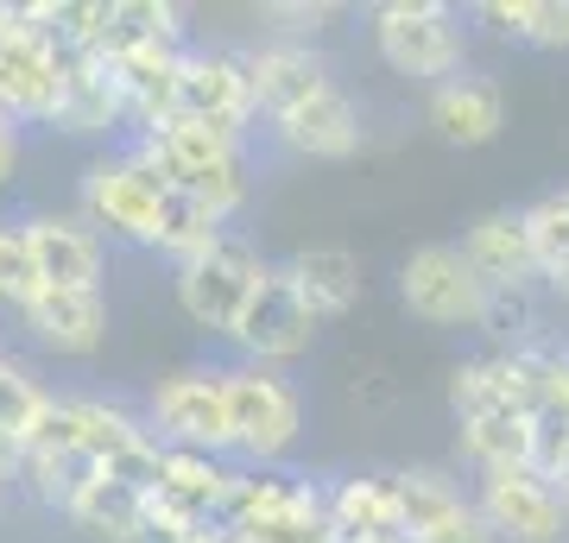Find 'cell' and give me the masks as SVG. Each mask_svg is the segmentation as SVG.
<instances>
[{
  "mask_svg": "<svg viewBox=\"0 0 569 543\" xmlns=\"http://www.w3.org/2000/svg\"><path fill=\"white\" fill-rule=\"evenodd\" d=\"M526 215H531V234H538L545 265L563 260V253H569V183H563V190H545L538 202H526Z\"/></svg>",
  "mask_w": 569,
  "mask_h": 543,
  "instance_id": "1f68e13d",
  "label": "cell"
},
{
  "mask_svg": "<svg viewBox=\"0 0 569 543\" xmlns=\"http://www.w3.org/2000/svg\"><path fill=\"white\" fill-rule=\"evenodd\" d=\"M127 152H133L164 190L203 202L222 228H234V215H241L247 197H253V159H247V145L216 140L209 127H190V121L152 127V133H133Z\"/></svg>",
  "mask_w": 569,
  "mask_h": 543,
  "instance_id": "7a4b0ae2",
  "label": "cell"
},
{
  "mask_svg": "<svg viewBox=\"0 0 569 543\" xmlns=\"http://www.w3.org/2000/svg\"><path fill=\"white\" fill-rule=\"evenodd\" d=\"M152 493H146L140 481H121V474H96V481L77 493V505L63 512V519L77 524V531H89L96 543H152Z\"/></svg>",
  "mask_w": 569,
  "mask_h": 543,
  "instance_id": "cb8c5ba5",
  "label": "cell"
},
{
  "mask_svg": "<svg viewBox=\"0 0 569 543\" xmlns=\"http://www.w3.org/2000/svg\"><path fill=\"white\" fill-rule=\"evenodd\" d=\"M367 39L392 77L425 89L468 70V26L449 0H380L367 7Z\"/></svg>",
  "mask_w": 569,
  "mask_h": 543,
  "instance_id": "5b68a950",
  "label": "cell"
},
{
  "mask_svg": "<svg viewBox=\"0 0 569 543\" xmlns=\"http://www.w3.org/2000/svg\"><path fill=\"white\" fill-rule=\"evenodd\" d=\"M7 493H13V486H7V481H0V505H7Z\"/></svg>",
  "mask_w": 569,
  "mask_h": 543,
  "instance_id": "d590c367",
  "label": "cell"
},
{
  "mask_svg": "<svg viewBox=\"0 0 569 543\" xmlns=\"http://www.w3.org/2000/svg\"><path fill=\"white\" fill-rule=\"evenodd\" d=\"M51 133H77V140H96V133H127L133 140V121H127V101L114 89V70L102 58H82L70 51L63 63V101H58V121Z\"/></svg>",
  "mask_w": 569,
  "mask_h": 543,
  "instance_id": "7402d4cb",
  "label": "cell"
},
{
  "mask_svg": "<svg viewBox=\"0 0 569 543\" xmlns=\"http://www.w3.org/2000/svg\"><path fill=\"white\" fill-rule=\"evenodd\" d=\"M462 253L488 279V291L531 298L545 284V253H538V234H531L526 209H488V215H475L462 228Z\"/></svg>",
  "mask_w": 569,
  "mask_h": 543,
  "instance_id": "2e32d148",
  "label": "cell"
},
{
  "mask_svg": "<svg viewBox=\"0 0 569 543\" xmlns=\"http://www.w3.org/2000/svg\"><path fill=\"white\" fill-rule=\"evenodd\" d=\"M538 467L569 493V423H545V449H538Z\"/></svg>",
  "mask_w": 569,
  "mask_h": 543,
  "instance_id": "d6a6232c",
  "label": "cell"
},
{
  "mask_svg": "<svg viewBox=\"0 0 569 543\" xmlns=\"http://www.w3.org/2000/svg\"><path fill=\"white\" fill-rule=\"evenodd\" d=\"M20 133H26L20 121H7V114H0V190L13 183V171H20Z\"/></svg>",
  "mask_w": 569,
  "mask_h": 543,
  "instance_id": "836d02e7",
  "label": "cell"
},
{
  "mask_svg": "<svg viewBox=\"0 0 569 543\" xmlns=\"http://www.w3.org/2000/svg\"><path fill=\"white\" fill-rule=\"evenodd\" d=\"M317 335H323L317 310H310V303L291 291V279L272 265V279L260 284V298L247 303V316H241V329L228 335V348H234V361H253V366H279V373H291V366H298L310 348H317Z\"/></svg>",
  "mask_w": 569,
  "mask_h": 543,
  "instance_id": "4fadbf2b",
  "label": "cell"
},
{
  "mask_svg": "<svg viewBox=\"0 0 569 543\" xmlns=\"http://www.w3.org/2000/svg\"><path fill=\"white\" fill-rule=\"evenodd\" d=\"M323 26H329V7H317V0H272V7H266V39L317 44Z\"/></svg>",
  "mask_w": 569,
  "mask_h": 543,
  "instance_id": "4dcf8cb0",
  "label": "cell"
},
{
  "mask_svg": "<svg viewBox=\"0 0 569 543\" xmlns=\"http://www.w3.org/2000/svg\"><path fill=\"white\" fill-rule=\"evenodd\" d=\"M0 361H7V342H0Z\"/></svg>",
  "mask_w": 569,
  "mask_h": 543,
  "instance_id": "74e56055",
  "label": "cell"
},
{
  "mask_svg": "<svg viewBox=\"0 0 569 543\" xmlns=\"http://www.w3.org/2000/svg\"><path fill=\"white\" fill-rule=\"evenodd\" d=\"M425 127L456 152H475V145H493L500 127H507V95L500 82L481 77V70H462V77L437 82L425 95Z\"/></svg>",
  "mask_w": 569,
  "mask_h": 543,
  "instance_id": "d6986e66",
  "label": "cell"
},
{
  "mask_svg": "<svg viewBox=\"0 0 569 543\" xmlns=\"http://www.w3.org/2000/svg\"><path fill=\"white\" fill-rule=\"evenodd\" d=\"M279 272L291 279V291L317 310V322H336L355 310L361 298V260L348 247H298L291 260H279Z\"/></svg>",
  "mask_w": 569,
  "mask_h": 543,
  "instance_id": "d4e9b609",
  "label": "cell"
},
{
  "mask_svg": "<svg viewBox=\"0 0 569 543\" xmlns=\"http://www.w3.org/2000/svg\"><path fill=\"white\" fill-rule=\"evenodd\" d=\"M63 51L51 26V0L0 7V114L20 127H51L63 101Z\"/></svg>",
  "mask_w": 569,
  "mask_h": 543,
  "instance_id": "8992f818",
  "label": "cell"
},
{
  "mask_svg": "<svg viewBox=\"0 0 569 543\" xmlns=\"http://www.w3.org/2000/svg\"><path fill=\"white\" fill-rule=\"evenodd\" d=\"M323 512H329L336 543L406 537V512H399V481L392 474H342V481H323Z\"/></svg>",
  "mask_w": 569,
  "mask_h": 543,
  "instance_id": "44dd1931",
  "label": "cell"
},
{
  "mask_svg": "<svg viewBox=\"0 0 569 543\" xmlns=\"http://www.w3.org/2000/svg\"><path fill=\"white\" fill-rule=\"evenodd\" d=\"M449 418L456 449L475 474L488 467H531L545 449V411L526 348H488L449 373Z\"/></svg>",
  "mask_w": 569,
  "mask_h": 543,
  "instance_id": "6da1fadb",
  "label": "cell"
},
{
  "mask_svg": "<svg viewBox=\"0 0 569 543\" xmlns=\"http://www.w3.org/2000/svg\"><path fill=\"white\" fill-rule=\"evenodd\" d=\"M20 455H26L20 443H7V436H0V481H7V486H13V474H20Z\"/></svg>",
  "mask_w": 569,
  "mask_h": 543,
  "instance_id": "e575fe53",
  "label": "cell"
},
{
  "mask_svg": "<svg viewBox=\"0 0 569 543\" xmlns=\"http://www.w3.org/2000/svg\"><path fill=\"white\" fill-rule=\"evenodd\" d=\"M247 77H253V101H260V127L291 114L298 101H310L317 89L336 82L329 58L317 44H284V39H260L247 44Z\"/></svg>",
  "mask_w": 569,
  "mask_h": 543,
  "instance_id": "ffe728a7",
  "label": "cell"
},
{
  "mask_svg": "<svg viewBox=\"0 0 569 543\" xmlns=\"http://www.w3.org/2000/svg\"><path fill=\"white\" fill-rule=\"evenodd\" d=\"M44 279H39V253L26 234V215H0V310L20 322L39 303Z\"/></svg>",
  "mask_w": 569,
  "mask_h": 543,
  "instance_id": "f1b7e54d",
  "label": "cell"
},
{
  "mask_svg": "<svg viewBox=\"0 0 569 543\" xmlns=\"http://www.w3.org/2000/svg\"><path fill=\"white\" fill-rule=\"evenodd\" d=\"M39 443L70 449V455L108 467V474H121V481H140L146 493H152V474H159V455H164V443L152 436L146 411L108 399V392H58V399H51V418H44V430H39Z\"/></svg>",
  "mask_w": 569,
  "mask_h": 543,
  "instance_id": "3957f363",
  "label": "cell"
},
{
  "mask_svg": "<svg viewBox=\"0 0 569 543\" xmlns=\"http://www.w3.org/2000/svg\"><path fill=\"white\" fill-rule=\"evenodd\" d=\"M468 20L526 51H569V0H481Z\"/></svg>",
  "mask_w": 569,
  "mask_h": 543,
  "instance_id": "484cf974",
  "label": "cell"
},
{
  "mask_svg": "<svg viewBox=\"0 0 569 543\" xmlns=\"http://www.w3.org/2000/svg\"><path fill=\"white\" fill-rule=\"evenodd\" d=\"M20 329L51 361H89L108 342V291H39Z\"/></svg>",
  "mask_w": 569,
  "mask_h": 543,
  "instance_id": "ac0fdd59",
  "label": "cell"
},
{
  "mask_svg": "<svg viewBox=\"0 0 569 543\" xmlns=\"http://www.w3.org/2000/svg\"><path fill=\"white\" fill-rule=\"evenodd\" d=\"M140 411L164 449H190V455H222V462H234V418H228L222 361H197V366L164 373L146 392Z\"/></svg>",
  "mask_w": 569,
  "mask_h": 543,
  "instance_id": "9c48e42d",
  "label": "cell"
},
{
  "mask_svg": "<svg viewBox=\"0 0 569 543\" xmlns=\"http://www.w3.org/2000/svg\"><path fill=\"white\" fill-rule=\"evenodd\" d=\"M51 399H58V392H51L20 354L0 361V436H7V443H20V449L39 443L44 418H51Z\"/></svg>",
  "mask_w": 569,
  "mask_h": 543,
  "instance_id": "83f0119b",
  "label": "cell"
},
{
  "mask_svg": "<svg viewBox=\"0 0 569 543\" xmlns=\"http://www.w3.org/2000/svg\"><path fill=\"white\" fill-rule=\"evenodd\" d=\"M531 380H538V411L545 423H569V342H526Z\"/></svg>",
  "mask_w": 569,
  "mask_h": 543,
  "instance_id": "f546056e",
  "label": "cell"
},
{
  "mask_svg": "<svg viewBox=\"0 0 569 543\" xmlns=\"http://www.w3.org/2000/svg\"><path fill=\"white\" fill-rule=\"evenodd\" d=\"M266 140L279 145V152H291V159L342 164V159H355V152H361L367 114H361V101L348 95V82L336 77L329 89H317L310 101H298L291 114L266 121Z\"/></svg>",
  "mask_w": 569,
  "mask_h": 543,
  "instance_id": "9a60e30c",
  "label": "cell"
},
{
  "mask_svg": "<svg viewBox=\"0 0 569 543\" xmlns=\"http://www.w3.org/2000/svg\"><path fill=\"white\" fill-rule=\"evenodd\" d=\"M164 202H171V190H164L127 145L89 159L82 178H77V215L96 228L108 247H146V253H159Z\"/></svg>",
  "mask_w": 569,
  "mask_h": 543,
  "instance_id": "52a82bcc",
  "label": "cell"
},
{
  "mask_svg": "<svg viewBox=\"0 0 569 543\" xmlns=\"http://www.w3.org/2000/svg\"><path fill=\"white\" fill-rule=\"evenodd\" d=\"M26 234H32V253H39L44 291H102L108 241L82 222L77 209H32Z\"/></svg>",
  "mask_w": 569,
  "mask_h": 543,
  "instance_id": "e0dca14e",
  "label": "cell"
},
{
  "mask_svg": "<svg viewBox=\"0 0 569 543\" xmlns=\"http://www.w3.org/2000/svg\"><path fill=\"white\" fill-rule=\"evenodd\" d=\"M272 265L279 260H266L260 241H253L247 228H222L203 253H190V260L171 265V298H178V310L197 322L203 335L228 342V335L241 329L247 303L260 298V284L272 279Z\"/></svg>",
  "mask_w": 569,
  "mask_h": 543,
  "instance_id": "277c9868",
  "label": "cell"
},
{
  "mask_svg": "<svg viewBox=\"0 0 569 543\" xmlns=\"http://www.w3.org/2000/svg\"><path fill=\"white\" fill-rule=\"evenodd\" d=\"M475 505L500 543H563L569 537V493L545 467H488L475 474Z\"/></svg>",
  "mask_w": 569,
  "mask_h": 543,
  "instance_id": "7c38bea8",
  "label": "cell"
},
{
  "mask_svg": "<svg viewBox=\"0 0 569 543\" xmlns=\"http://www.w3.org/2000/svg\"><path fill=\"white\" fill-rule=\"evenodd\" d=\"M399 481V512H406V543H500L481 519L475 493H462L443 467H392Z\"/></svg>",
  "mask_w": 569,
  "mask_h": 543,
  "instance_id": "5bb4252c",
  "label": "cell"
},
{
  "mask_svg": "<svg viewBox=\"0 0 569 543\" xmlns=\"http://www.w3.org/2000/svg\"><path fill=\"white\" fill-rule=\"evenodd\" d=\"M373 543H406V537H373Z\"/></svg>",
  "mask_w": 569,
  "mask_h": 543,
  "instance_id": "8d00e7d4",
  "label": "cell"
},
{
  "mask_svg": "<svg viewBox=\"0 0 569 543\" xmlns=\"http://www.w3.org/2000/svg\"><path fill=\"white\" fill-rule=\"evenodd\" d=\"M228 373V418H234V462L241 467H279L291 443L305 436V392L279 366L222 361Z\"/></svg>",
  "mask_w": 569,
  "mask_h": 543,
  "instance_id": "ba28073f",
  "label": "cell"
},
{
  "mask_svg": "<svg viewBox=\"0 0 569 543\" xmlns=\"http://www.w3.org/2000/svg\"><path fill=\"white\" fill-rule=\"evenodd\" d=\"M399 303L425 329H488L493 291L468 265L462 241H425L411 247L406 265H399Z\"/></svg>",
  "mask_w": 569,
  "mask_h": 543,
  "instance_id": "30bf717a",
  "label": "cell"
},
{
  "mask_svg": "<svg viewBox=\"0 0 569 543\" xmlns=\"http://www.w3.org/2000/svg\"><path fill=\"white\" fill-rule=\"evenodd\" d=\"M178 121L209 127L216 140L253 145L260 101H253V77H247V51H234V44H190L183 77H178Z\"/></svg>",
  "mask_w": 569,
  "mask_h": 543,
  "instance_id": "8fae6325",
  "label": "cell"
},
{
  "mask_svg": "<svg viewBox=\"0 0 569 543\" xmlns=\"http://www.w3.org/2000/svg\"><path fill=\"white\" fill-rule=\"evenodd\" d=\"M234 474L241 467L222 462V455H190V449H164L159 455V474H152V500L183 512V519H203V524H222V505L234 493Z\"/></svg>",
  "mask_w": 569,
  "mask_h": 543,
  "instance_id": "603a6c76",
  "label": "cell"
},
{
  "mask_svg": "<svg viewBox=\"0 0 569 543\" xmlns=\"http://www.w3.org/2000/svg\"><path fill=\"white\" fill-rule=\"evenodd\" d=\"M102 467L82 462V455H70V449H44L32 443L20 455V474H13V493H26L32 505H44V512H70L77 505V493L89 481H96Z\"/></svg>",
  "mask_w": 569,
  "mask_h": 543,
  "instance_id": "4316f807",
  "label": "cell"
}]
</instances>
